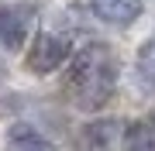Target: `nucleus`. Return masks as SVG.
Returning a JSON list of instances; mask_svg holds the SVG:
<instances>
[{
  "label": "nucleus",
  "mask_w": 155,
  "mask_h": 151,
  "mask_svg": "<svg viewBox=\"0 0 155 151\" xmlns=\"http://www.w3.org/2000/svg\"><path fill=\"white\" fill-rule=\"evenodd\" d=\"M69 58V41L66 38H59V34H38V38L31 41V48H28V69L31 72H55V69L62 65V62Z\"/></svg>",
  "instance_id": "2"
},
{
  "label": "nucleus",
  "mask_w": 155,
  "mask_h": 151,
  "mask_svg": "<svg viewBox=\"0 0 155 151\" xmlns=\"http://www.w3.org/2000/svg\"><path fill=\"white\" fill-rule=\"evenodd\" d=\"M93 11L110 24H131L141 14V0H93Z\"/></svg>",
  "instance_id": "4"
},
{
  "label": "nucleus",
  "mask_w": 155,
  "mask_h": 151,
  "mask_svg": "<svg viewBox=\"0 0 155 151\" xmlns=\"http://www.w3.org/2000/svg\"><path fill=\"white\" fill-rule=\"evenodd\" d=\"M24 34H28V21L21 11H0V48H21Z\"/></svg>",
  "instance_id": "5"
},
{
  "label": "nucleus",
  "mask_w": 155,
  "mask_h": 151,
  "mask_svg": "<svg viewBox=\"0 0 155 151\" xmlns=\"http://www.w3.org/2000/svg\"><path fill=\"white\" fill-rule=\"evenodd\" d=\"M4 151H55L48 137H41L38 131H31L28 124H17V127L7 131V144Z\"/></svg>",
  "instance_id": "3"
},
{
  "label": "nucleus",
  "mask_w": 155,
  "mask_h": 151,
  "mask_svg": "<svg viewBox=\"0 0 155 151\" xmlns=\"http://www.w3.org/2000/svg\"><path fill=\"white\" fill-rule=\"evenodd\" d=\"M121 151H155V120H138L124 131Z\"/></svg>",
  "instance_id": "6"
},
{
  "label": "nucleus",
  "mask_w": 155,
  "mask_h": 151,
  "mask_svg": "<svg viewBox=\"0 0 155 151\" xmlns=\"http://www.w3.org/2000/svg\"><path fill=\"white\" fill-rule=\"evenodd\" d=\"M114 58L104 45H86L72 58L69 76H66V96L79 110H100L107 100L114 96Z\"/></svg>",
  "instance_id": "1"
},
{
  "label": "nucleus",
  "mask_w": 155,
  "mask_h": 151,
  "mask_svg": "<svg viewBox=\"0 0 155 151\" xmlns=\"http://www.w3.org/2000/svg\"><path fill=\"white\" fill-rule=\"evenodd\" d=\"M134 72H138V83L145 93H155V41H148L138 52V62H134Z\"/></svg>",
  "instance_id": "7"
}]
</instances>
